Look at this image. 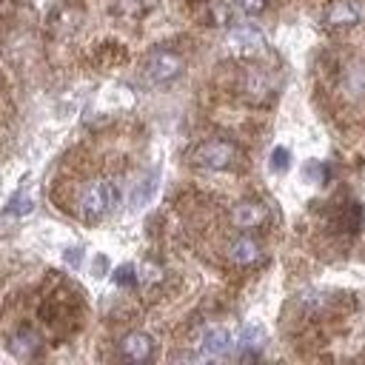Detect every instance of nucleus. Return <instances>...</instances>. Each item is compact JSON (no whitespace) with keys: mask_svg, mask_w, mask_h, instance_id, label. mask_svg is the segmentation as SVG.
I'll return each mask as SVG.
<instances>
[{"mask_svg":"<svg viewBox=\"0 0 365 365\" xmlns=\"http://www.w3.org/2000/svg\"><path fill=\"white\" fill-rule=\"evenodd\" d=\"M117 202H120V188L111 180H91L77 197V211L83 220H103L117 208Z\"/></svg>","mask_w":365,"mask_h":365,"instance_id":"1","label":"nucleus"},{"mask_svg":"<svg viewBox=\"0 0 365 365\" xmlns=\"http://www.w3.org/2000/svg\"><path fill=\"white\" fill-rule=\"evenodd\" d=\"M237 160H240V148L228 140H205L191 151V163L200 168H211V171L231 168Z\"/></svg>","mask_w":365,"mask_h":365,"instance_id":"2","label":"nucleus"},{"mask_svg":"<svg viewBox=\"0 0 365 365\" xmlns=\"http://www.w3.org/2000/svg\"><path fill=\"white\" fill-rule=\"evenodd\" d=\"M180 71H182V57L174 54V51H168V48L151 51V54L145 57V66H143L145 80L154 83V86H163V83L174 80Z\"/></svg>","mask_w":365,"mask_h":365,"instance_id":"3","label":"nucleus"},{"mask_svg":"<svg viewBox=\"0 0 365 365\" xmlns=\"http://www.w3.org/2000/svg\"><path fill=\"white\" fill-rule=\"evenodd\" d=\"M322 20L331 29H351L365 20V0H331Z\"/></svg>","mask_w":365,"mask_h":365,"instance_id":"4","label":"nucleus"},{"mask_svg":"<svg viewBox=\"0 0 365 365\" xmlns=\"http://www.w3.org/2000/svg\"><path fill=\"white\" fill-rule=\"evenodd\" d=\"M200 356H205V359H220V356H228L231 354V334L225 331V328H220V325H211V328H205L202 334H200Z\"/></svg>","mask_w":365,"mask_h":365,"instance_id":"5","label":"nucleus"},{"mask_svg":"<svg viewBox=\"0 0 365 365\" xmlns=\"http://www.w3.org/2000/svg\"><path fill=\"white\" fill-rule=\"evenodd\" d=\"M154 354V339L143 331H131L120 339V356L128 362H145Z\"/></svg>","mask_w":365,"mask_h":365,"instance_id":"6","label":"nucleus"},{"mask_svg":"<svg viewBox=\"0 0 365 365\" xmlns=\"http://www.w3.org/2000/svg\"><path fill=\"white\" fill-rule=\"evenodd\" d=\"M265 220H268V208L262 202H257V200H242V202H237L231 208V222L237 228H257Z\"/></svg>","mask_w":365,"mask_h":365,"instance_id":"7","label":"nucleus"},{"mask_svg":"<svg viewBox=\"0 0 365 365\" xmlns=\"http://www.w3.org/2000/svg\"><path fill=\"white\" fill-rule=\"evenodd\" d=\"M259 257H262V248H259V242L254 237H237L228 245V259L234 265H254Z\"/></svg>","mask_w":365,"mask_h":365,"instance_id":"8","label":"nucleus"},{"mask_svg":"<svg viewBox=\"0 0 365 365\" xmlns=\"http://www.w3.org/2000/svg\"><path fill=\"white\" fill-rule=\"evenodd\" d=\"M265 345V331L259 325H245L237 339V356L240 359H257Z\"/></svg>","mask_w":365,"mask_h":365,"instance_id":"9","label":"nucleus"},{"mask_svg":"<svg viewBox=\"0 0 365 365\" xmlns=\"http://www.w3.org/2000/svg\"><path fill=\"white\" fill-rule=\"evenodd\" d=\"M9 351H11L17 359H31V356L40 351V334L31 331V328H20V331L11 336Z\"/></svg>","mask_w":365,"mask_h":365,"instance_id":"10","label":"nucleus"},{"mask_svg":"<svg viewBox=\"0 0 365 365\" xmlns=\"http://www.w3.org/2000/svg\"><path fill=\"white\" fill-rule=\"evenodd\" d=\"M228 43H231L234 51H240V54H257V51H262V46H265L262 34L254 31V29H237V31H231Z\"/></svg>","mask_w":365,"mask_h":365,"instance_id":"11","label":"nucleus"},{"mask_svg":"<svg viewBox=\"0 0 365 365\" xmlns=\"http://www.w3.org/2000/svg\"><path fill=\"white\" fill-rule=\"evenodd\" d=\"M271 88H274V83H271V77H268L265 71H259V68H251V71H248V77H245V91H248L254 100H265V97L271 94Z\"/></svg>","mask_w":365,"mask_h":365,"instance_id":"12","label":"nucleus"},{"mask_svg":"<svg viewBox=\"0 0 365 365\" xmlns=\"http://www.w3.org/2000/svg\"><path fill=\"white\" fill-rule=\"evenodd\" d=\"M31 208H34L31 197H29L26 191H17V194L9 200V205H6V211H3V214H6V217H11V214H14V217H20V214H29Z\"/></svg>","mask_w":365,"mask_h":365,"instance_id":"13","label":"nucleus"},{"mask_svg":"<svg viewBox=\"0 0 365 365\" xmlns=\"http://www.w3.org/2000/svg\"><path fill=\"white\" fill-rule=\"evenodd\" d=\"M288 163H291V151L282 148V145H277V148L271 151V171H285Z\"/></svg>","mask_w":365,"mask_h":365,"instance_id":"14","label":"nucleus"},{"mask_svg":"<svg viewBox=\"0 0 365 365\" xmlns=\"http://www.w3.org/2000/svg\"><path fill=\"white\" fill-rule=\"evenodd\" d=\"M114 282H117V285H134V282H137L134 265H120V268L114 271Z\"/></svg>","mask_w":365,"mask_h":365,"instance_id":"15","label":"nucleus"},{"mask_svg":"<svg viewBox=\"0 0 365 365\" xmlns=\"http://www.w3.org/2000/svg\"><path fill=\"white\" fill-rule=\"evenodd\" d=\"M237 9L242 14H259L265 9V0H237Z\"/></svg>","mask_w":365,"mask_h":365,"instance_id":"16","label":"nucleus"}]
</instances>
